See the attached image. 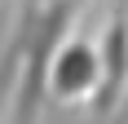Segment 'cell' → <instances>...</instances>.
<instances>
[{
	"mask_svg": "<svg viewBox=\"0 0 128 124\" xmlns=\"http://www.w3.org/2000/svg\"><path fill=\"white\" fill-rule=\"evenodd\" d=\"M102 84V62L88 44H62L49 67V89L58 98H84L88 89Z\"/></svg>",
	"mask_w": 128,
	"mask_h": 124,
	"instance_id": "cell-1",
	"label": "cell"
},
{
	"mask_svg": "<svg viewBox=\"0 0 128 124\" xmlns=\"http://www.w3.org/2000/svg\"><path fill=\"white\" fill-rule=\"evenodd\" d=\"M102 62H106V71H102V84H97V93H93V115L102 120V115H110V106H115V98H119V89H124V80H128V9L119 5L115 9V18H110V36H106V53H102Z\"/></svg>",
	"mask_w": 128,
	"mask_h": 124,
	"instance_id": "cell-2",
	"label": "cell"
}]
</instances>
